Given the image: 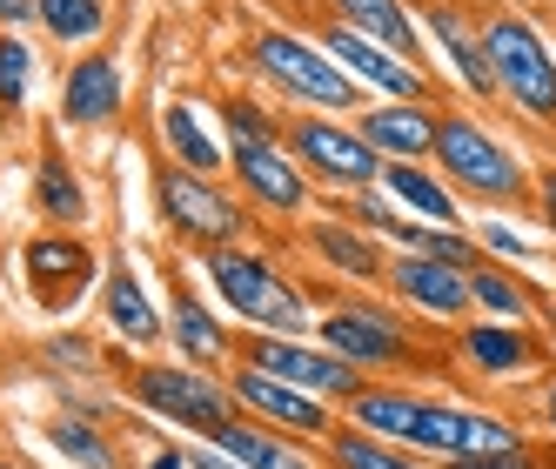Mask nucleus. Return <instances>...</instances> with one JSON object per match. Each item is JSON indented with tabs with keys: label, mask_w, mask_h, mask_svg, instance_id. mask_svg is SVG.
Instances as JSON below:
<instances>
[{
	"label": "nucleus",
	"mask_w": 556,
	"mask_h": 469,
	"mask_svg": "<svg viewBox=\"0 0 556 469\" xmlns=\"http://www.w3.org/2000/svg\"><path fill=\"white\" fill-rule=\"evenodd\" d=\"M429 168L443 175L463 202H483V208H523V202H536L530 162L483 122V114H463V107H443V114H435Z\"/></svg>",
	"instance_id": "nucleus-1"
},
{
	"label": "nucleus",
	"mask_w": 556,
	"mask_h": 469,
	"mask_svg": "<svg viewBox=\"0 0 556 469\" xmlns=\"http://www.w3.org/2000/svg\"><path fill=\"white\" fill-rule=\"evenodd\" d=\"M194 262H202V282L215 289V302L242 329H268V335H308L315 329L308 289H295V276H282V262L262 255L255 242L208 249V255H194Z\"/></svg>",
	"instance_id": "nucleus-2"
},
{
	"label": "nucleus",
	"mask_w": 556,
	"mask_h": 469,
	"mask_svg": "<svg viewBox=\"0 0 556 469\" xmlns=\"http://www.w3.org/2000/svg\"><path fill=\"white\" fill-rule=\"evenodd\" d=\"M249 74L282 101H295L302 114H349L355 122L369 107V94L336 67V54L315 34H295V27H262L249 41Z\"/></svg>",
	"instance_id": "nucleus-3"
},
{
	"label": "nucleus",
	"mask_w": 556,
	"mask_h": 469,
	"mask_svg": "<svg viewBox=\"0 0 556 469\" xmlns=\"http://www.w3.org/2000/svg\"><path fill=\"white\" fill-rule=\"evenodd\" d=\"M476 34H483L496 94L523 114V122L556 128V54H549V41L536 34V21L516 14V8H490L483 21H476Z\"/></svg>",
	"instance_id": "nucleus-4"
},
{
	"label": "nucleus",
	"mask_w": 556,
	"mask_h": 469,
	"mask_svg": "<svg viewBox=\"0 0 556 469\" xmlns=\"http://www.w3.org/2000/svg\"><path fill=\"white\" fill-rule=\"evenodd\" d=\"M154 208H162V228L175 234L181 249H194V255L235 249V242H249V234H255L242 194H228L215 175H194L181 162L154 168Z\"/></svg>",
	"instance_id": "nucleus-5"
},
{
	"label": "nucleus",
	"mask_w": 556,
	"mask_h": 469,
	"mask_svg": "<svg viewBox=\"0 0 556 469\" xmlns=\"http://www.w3.org/2000/svg\"><path fill=\"white\" fill-rule=\"evenodd\" d=\"M315 342L336 348L342 363H355L363 376H395V369H416L422 342L403 316V302H369V295H342L315 316Z\"/></svg>",
	"instance_id": "nucleus-6"
},
{
	"label": "nucleus",
	"mask_w": 556,
	"mask_h": 469,
	"mask_svg": "<svg viewBox=\"0 0 556 469\" xmlns=\"http://www.w3.org/2000/svg\"><path fill=\"white\" fill-rule=\"evenodd\" d=\"M128 396H135V409H148V416L188 429V436H215L222 422L242 416L228 376L194 369V363H135V369H128Z\"/></svg>",
	"instance_id": "nucleus-7"
},
{
	"label": "nucleus",
	"mask_w": 556,
	"mask_h": 469,
	"mask_svg": "<svg viewBox=\"0 0 556 469\" xmlns=\"http://www.w3.org/2000/svg\"><path fill=\"white\" fill-rule=\"evenodd\" d=\"M289 154L308 168V181H323L329 194L382 188V154L349 114H295L289 122Z\"/></svg>",
	"instance_id": "nucleus-8"
},
{
	"label": "nucleus",
	"mask_w": 556,
	"mask_h": 469,
	"mask_svg": "<svg viewBox=\"0 0 556 469\" xmlns=\"http://www.w3.org/2000/svg\"><path fill=\"white\" fill-rule=\"evenodd\" d=\"M235 363H249L262 376H282L295 389H308V396H323V403H349L355 389H363L369 376L342 363L336 348H323L315 335H268V329H242V342H235Z\"/></svg>",
	"instance_id": "nucleus-9"
},
{
	"label": "nucleus",
	"mask_w": 556,
	"mask_h": 469,
	"mask_svg": "<svg viewBox=\"0 0 556 469\" xmlns=\"http://www.w3.org/2000/svg\"><path fill=\"white\" fill-rule=\"evenodd\" d=\"M523 443H530V436H523V429H516L509 416H496V409H469V403H456V396H429L409 449L450 469V462L509 456V449H523Z\"/></svg>",
	"instance_id": "nucleus-10"
},
{
	"label": "nucleus",
	"mask_w": 556,
	"mask_h": 469,
	"mask_svg": "<svg viewBox=\"0 0 556 469\" xmlns=\"http://www.w3.org/2000/svg\"><path fill=\"white\" fill-rule=\"evenodd\" d=\"M228 175L242 181V202L255 215H275V221H302L308 202H315V181H308V168L289 154V141L228 148Z\"/></svg>",
	"instance_id": "nucleus-11"
},
{
	"label": "nucleus",
	"mask_w": 556,
	"mask_h": 469,
	"mask_svg": "<svg viewBox=\"0 0 556 469\" xmlns=\"http://www.w3.org/2000/svg\"><path fill=\"white\" fill-rule=\"evenodd\" d=\"M228 389H235V403H242V416H255V422H268V429H289V436H302V443H329V429L342 422L336 403L308 396V389H295V382H282V376H262V369H249V363L228 369Z\"/></svg>",
	"instance_id": "nucleus-12"
},
{
	"label": "nucleus",
	"mask_w": 556,
	"mask_h": 469,
	"mask_svg": "<svg viewBox=\"0 0 556 469\" xmlns=\"http://www.w3.org/2000/svg\"><path fill=\"white\" fill-rule=\"evenodd\" d=\"M315 41L336 54V67H342L363 94H376V101H429V67H416V61H403V54L363 41V34H349L342 21H323V27H315Z\"/></svg>",
	"instance_id": "nucleus-13"
},
{
	"label": "nucleus",
	"mask_w": 556,
	"mask_h": 469,
	"mask_svg": "<svg viewBox=\"0 0 556 469\" xmlns=\"http://www.w3.org/2000/svg\"><path fill=\"white\" fill-rule=\"evenodd\" d=\"M21 276H27V289H34L41 308H74L101 282V262L88 249V234H27L21 242Z\"/></svg>",
	"instance_id": "nucleus-14"
},
{
	"label": "nucleus",
	"mask_w": 556,
	"mask_h": 469,
	"mask_svg": "<svg viewBox=\"0 0 556 469\" xmlns=\"http://www.w3.org/2000/svg\"><path fill=\"white\" fill-rule=\"evenodd\" d=\"M389 302L416 308L429 322H469L476 316V295H469V268L456 262H429V255H389V276H382Z\"/></svg>",
	"instance_id": "nucleus-15"
},
{
	"label": "nucleus",
	"mask_w": 556,
	"mask_h": 469,
	"mask_svg": "<svg viewBox=\"0 0 556 469\" xmlns=\"http://www.w3.org/2000/svg\"><path fill=\"white\" fill-rule=\"evenodd\" d=\"M456 356L483 376V382H516L549 363V342L530 322H490V316H469L456 322Z\"/></svg>",
	"instance_id": "nucleus-16"
},
{
	"label": "nucleus",
	"mask_w": 556,
	"mask_h": 469,
	"mask_svg": "<svg viewBox=\"0 0 556 469\" xmlns=\"http://www.w3.org/2000/svg\"><path fill=\"white\" fill-rule=\"evenodd\" d=\"M122 107H128V81H122L114 54H81L61 74V122L67 128H108V122H122Z\"/></svg>",
	"instance_id": "nucleus-17"
},
{
	"label": "nucleus",
	"mask_w": 556,
	"mask_h": 469,
	"mask_svg": "<svg viewBox=\"0 0 556 469\" xmlns=\"http://www.w3.org/2000/svg\"><path fill=\"white\" fill-rule=\"evenodd\" d=\"M422 27H429V41L443 48V61L456 67V81H463L469 101H503L496 94V74H490V54H483V34H476V21L456 8V0H429Z\"/></svg>",
	"instance_id": "nucleus-18"
},
{
	"label": "nucleus",
	"mask_w": 556,
	"mask_h": 469,
	"mask_svg": "<svg viewBox=\"0 0 556 469\" xmlns=\"http://www.w3.org/2000/svg\"><path fill=\"white\" fill-rule=\"evenodd\" d=\"M435 101H369L363 114H355V128L369 135V148L382 154V162H429L435 148Z\"/></svg>",
	"instance_id": "nucleus-19"
},
{
	"label": "nucleus",
	"mask_w": 556,
	"mask_h": 469,
	"mask_svg": "<svg viewBox=\"0 0 556 469\" xmlns=\"http://www.w3.org/2000/svg\"><path fill=\"white\" fill-rule=\"evenodd\" d=\"M168 342H175V356L194 363V369H215V376L235 369V335H228V322L202 302V289H188V282L168 302Z\"/></svg>",
	"instance_id": "nucleus-20"
},
{
	"label": "nucleus",
	"mask_w": 556,
	"mask_h": 469,
	"mask_svg": "<svg viewBox=\"0 0 556 469\" xmlns=\"http://www.w3.org/2000/svg\"><path fill=\"white\" fill-rule=\"evenodd\" d=\"M422 389H409V382H395V376H369L355 396L342 403V422H355V429H369V436H382V443H416V422H422Z\"/></svg>",
	"instance_id": "nucleus-21"
},
{
	"label": "nucleus",
	"mask_w": 556,
	"mask_h": 469,
	"mask_svg": "<svg viewBox=\"0 0 556 469\" xmlns=\"http://www.w3.org/2000/svg\"><path fill=\"white\" fill-rule=\"evenodd\" d=\"M302 249L323 262V268H336V276H349V282H382V276H389L382 242H376L369 228L342 221V215H315V221H302Z\"/></svg>",
	"instance_id": "nucleus-22"
},
{
	"label": "nucleus",
	"mask_w": 556,
	"mask_h": 469,
	"mask_svg": "<svg viewBox=\"0 0 556 469\" xmlns=\"http://www.w3.org/2000/svg\"><path fill=\"white\" fill-rule=\"evenodd\" d=\"M208 443H215L228 462H242V469H329L323 456H308L302 436H289V429H268V422H255V416L222 422Z\"/></svg>",
	"instance_id": "nucleus-23"
},
{
	"label": "nucleus",
	"mask_w": 556,
	"mask_h": 469,
	"mask_svg": "<svg viewBox=\"0 0 556 469\" xmlns=\"http://www.w3.org/2000/svg\"><path fill=\"white\" fill-rule=\"evenodd\" d=\"M101 308H108V322H114V335H122V342H135V348L168 342V316H154L148 282H141L135 262H114L108 276H101Z\"/></svg>",
	"instance_id": "nucleus-24"
},
{
	"label": "nucleus",
	"mask_w": 556,
	"mask_h": 469,
	"mask_svg": "<svg viewBox=\"0 0 556 469\" xmlns=\"http://www.w3.org/2000/svg\"><path fill=\"white\" fill-rule=\"evenodd\" d=\"M382 194H389L403 215H416V221L463 228V194L435 175L429 162H382Z\"/></svg>",
	"instance_id": "nucleus-25"
},
{
	"label": "nucleus",
	"mask_w": 556,
	"mask_h": 469,
	"mask_svg": "<svg viewBox=\"0 0 556 469\" xmlns=\"http://www.w3.org/2000/svg\"><path fill=\"white\" fill-rule=\"evenodd\" d=\"M329 21H342L349 34H363V41L389 48V54H403L422 67V34H416V14L403 8V0H323Z\"/></svg>",
	"instance_id": "nucleus-26"
},
{
	"label": "nucleus",
	"mask_w": 556,
	"mask_h": 469,
	"mask_svg": "<svg viewBox=\"0 0 556 469\" xmlns=\"http://www.w3.org/2000/svg\"><path fill=\"white\" fill-rule=\"evenodd\" d=\"M469 295H476V316H490V322H536L543 316V289L516 262H490L483 255L469 268Z\"/></svg>",
	"instance_id": "nucleus-27"
},
{
	"label": "nucleus",
	"mask_w": 556,
	"mask_h": 469,
	"mask_svg": "<svg viewBox=\"0 0 556 469\" xmlns=\"http://www.w3.org/2000/svg\"><path fill=\"white\" fill-rule=\"evenodd\" d=\"M323 462H329V469H443V462H429V456H416V449H403V443L369 436V429H355V422H336V429H329Z\"/></svg>",
	"instance_id": "nucleus-28"
},
{
	"label": "nucleus",
	"mask_w": 556,
	"mask_h": 469,
	"mask_svg": "<svg viewBox=\"0 0 556 469\" xmlns=\"http://www.w3.org/2000/svg\"><path fill=\"white\" fill-rule=\"evenodd\" d=\"M162 148H168V162H181V168H194V175H222V168H228V148L202 128L194 101H168V107H162Z\"/></svg>",
	"instance_id": "nucleus-29"
},
{
	"label": "nucleus",
	"mask_w": 556,
	"mask_h": 469,
	"mask_svg": "<svg viewBox=\"0 0 556 469\" xmlns=\"http://www.w3.org/2000/svg\"><path fill=\"white\" fill-rule=\"evenodd\" d=\"M34 208H41L54 228H81L88 221V188L61 162V148H41V168H34Z\"/></svg>",
	"instance_id": "nucleus-30"
},
{
	"label": "nucleus",
	"mask_w": 556,
	"mask_h": 469,
	"mask_svg": "<svg viewBox=\"0 0 556 469\" xmlns=\"http://www.w3.org/2000/svg\"><path fill=\"white\" fill-rule=\"evenodd\" d=\"M48 443L61 449V462H74V469H122V449L108 443V429L94 422V416H54L48 422Z\"/></svg>",
	"instance_id": "nucleus-31"
},
{
	"label": "nucleus",
	"mask_w": 556,
	"mask_h": 469,
	"mask_svg": "<svg viewBox=\"0 0 556 469\" xmlns=\"http://www.w3.org/2000/svg\"><path fill=\"white\" fill-rule=\"evenodd\" d=\"M34 21H41L48 41L88 48V41L108 34V0H34Z\"/></svg>",
	"instance_id": "nucleus-32"
},
{
	"label": "nucleus",
	"mask_w": 556,
	"mask_h": 469,
	"mask_svg": "<svg viewBox=\"0 0 556 469\" xmlns=\"http://www.w3.org/2000/svg\"><path fill=\"white\" fill-rule=\"evenodd\" d=\"M34 74H41V61H34L27 34H0V114H8V122H21V114H27Z\"/></svg>",
	"instance_id": "nucleus-33"
},
{
	"label": "nucleus",
	"mask_w": 556,
	"mask_h": 469,
	"mask_svg": "<svg viewBox=\"0 0 556 469\" xmlns=\"http://www.w3.org/2000/svg\"><path fill=\"white\" fill-rule=\"evenodd\" d=\"M329 215H342V221H355V228H369L376 242H395V234H403V208L389 202L382 188H355V194H329Z\"/></svg>",
	"instance_id": "nucleus-34"
},
{
	"label": "nucleus",
	"mask_w": 556,
	"mask_h": 469,
	"mask_svg": "<svg viewBox=\"0 0 556 469\" xmlns=\"http://www.w3.org/2000/svg\"><path fill=\"white\" fill-rule=\"evenodd\" d=\"M222 128H228V148H249V141H289V122L268 114L255 94H228L222 101Z\"/></svg>",
	"instance_id": "nucleus-35"
},
{
	"label": "nucleus",
	"mask_w": 556,
	"mask_h": 469,
	"mask_svg": "<svg viewBox=\"0 0 556 469\" xmlns=\"http://www.w3.org/2000/svg\"><path fill=\"white\" fill-rule=\"evenodd\" d=\"M48 369H61V376H94L101 369V348L88 342V335H48Z\"/></svg>",
	"instance_id": "nucleus-36"
},
{
	"label": "nucleus",
	"mask_w": 556,
	"mask_h": 469,
	"mask_svg": "<svg viewBox=\"0 0 556 469\" xmlns=\"http://www.w3.org/2000/svg\"><path fill=\"white\" fill-rule=\"evenodd\" d=\"M476 242H483L490 262H536V242H523L509 221H483V228H476Z\"/></svg>",
	"instance_id": "nucleus-37"
},
{
	"label": "nucleus",
	"mask_w": 556,
	"mask_h": 469,
	"mask_svg": "<svg viewBox=\"0 0 556 469\" xmlns=\"http://www.w3.org/2000/svg\"><path fill=\"white\" fill-rule=\"evenodd\" d=\"M135 469H188V449H168V443H135Z\"/></svg>",
	"instance_id": "nucleus-38"
},
{
	"label": "nucleus",
	"mask_w": 556,
	"mask_h": 469,
	"mask_svg": "<svg viewBox=\"0 0 556 469\" xmlns=\"http://www.w3.org/2000/svg\"><path fill=\"white\" fill-rule=\"evenodd\" d=\"M450 469H543V456L523 443V449H509V456H483V462H450Z\"/></svg>",
	"instance_id": "nucleus-39"
},
{
	"label": "nucleus",
	"mask_w": 556,
	"mask_h": 469,
	"mask_svg": "<svg viewBox=\"0 0 556 469\" xmlns=\"http://www.w3.org/2000/svg\"><path fill=\"white\" fill-rule=\"evenodd\" d=\"M536 215H543V228L556 234V168H536Z\"/></svg>",
	"instance_id": "nucleus-40"
},
{
	"label": "nucleus",
	"mask_w": 556,
	"mask_h": 469,
	"mask_svg": "<svg viewBox=\"0 0 556 469\" xmlns=\"http://www.w3.org/2000/svg\"><path fill=\"white\" fill-rule=\"evenodd\" d=\"M188 469H242V462H228V456L202 436V443H188Z\"/></svg>",
	"instance_id": "nucleus-41"
},
{
	"label": "nucleus",
	"mask_w": 556,
	"mask_h": 469,
	"mask_svg": "<svg viewBox=\"0 0 556 469\" xmlns=\"http://www.w3.org/2000/svg\"><path fill=\"white\" fill-rule=\"evenodd\" d=\"M27 21H34V0H0V27H8V34L27 27Z\"/></svg>",
	"instance_id": "nucleus-42"
},
{
	"label": "nucleus",
	"mask_w": 556,
	"mask_h": 469,
	"mask_svg": "<svg viewBox=\"0 0 556 469\" xmlns=\"http://www.w3.org/2000/svg\"><path fill=\"white\" fill-rule=\"evenodd\" d=\"M543 436L556 443V369H549V382H543Z\"/></svg>",
	"instance_id": "nucleus-43"
},
{
	"label": "nucleus",
	"mask_w": 556,
	"mask_h": 469,
	"mask_svg": "<svg viewBox=\"0 0 556 469\" xmlns=\"http://www.w3.org/2000/svg\"><path fill=\"white\" fill-rule=\"evenodd\" d=\"M0 469H14V462H0Z\"/></svg>",
	"instance_id": "nucleus-44"
}]
</instances>
